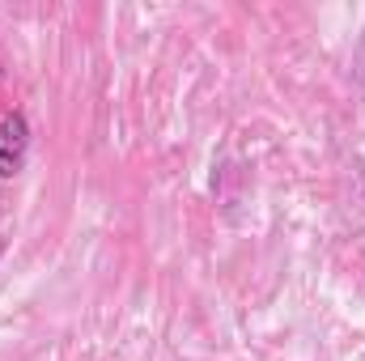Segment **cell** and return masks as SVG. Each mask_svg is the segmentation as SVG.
Returning a JSON list of instances; mask_svg holds the SVG:
<instances>
[{
  "mask_svg": "<svg viewBox=\"0 0 365 361\" xmlns=\"http://www.w3.org/2000/svg\"><path fill=\"white\" fill-rule=\"evenodd\" d=\"M0 255H4V243H0Z\"/></svg>",
  "mask_w": 365,
  "mask_h": 361,
  "instance_id": "obj_2",
  "label": "cell"
},
{
  "mask_svg": "<svg viewBox=\"0 0 365 361\" xmlns=\"http://www.w3.org/2000/svg\"><path fill=\"white\" fill-rule=\"evenodd\" d=\"M30 158V119L21 111L0 115V183H13Z\"/></svg>",
  "mask_w": 365,
  "mask_h": 361,
  "instance_id": "obj_1",
  "label": "cell"
}]
</instances>
